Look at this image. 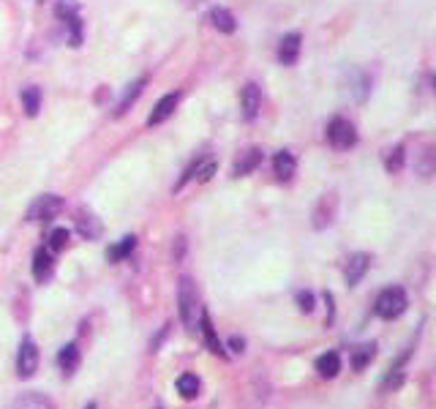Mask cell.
Instances as JSON below:
<instances>
[{
	"label": "cell",
	"instance_id": "cell-1",
	"mask_svg": "<svg viewBox=\"0 0 436 409\" xmlns=\"http://www.w3.org/2000/svg\"><path fill=\"white\" fill-rule=\"evenodd\" d=\"M178 300H180V319L188 331H194L199 325V295H197V284L191 282L188 276L180 279V289H178Z\"/></svg>",
	"mask_w": 436,
	"mask_h": 409
},
{
	"label": "cell",
	"instance_id": "cell-2",
	"mask_svg": "<svg viewBox=\"0 0 436 409\" xmlns=\"http://www.w3.org/2000/svg\"><path fill=\"white\" fill-rule=\"evenodd\" d=\"M407 306H409V300H407V292L401 286H387L377 298V314L382 319H398L407 311Z\"/></svg>",
	"mask_w": 436,
	"mask_h": 409
},
{
	"label": "cell",
	"instance_id": "cell-3",
	"mask_svg": "<svg viewBox=\"0 0 436 409\" xmlns=\"http://www.w3.org/2000/svg\"><path fill=\"white\" fill-rule=\"evenodd\" d=\"M328 139H330V145H333L335 151H349L358 142V131H355V126L349 120L333 118L330 126H328Z\"/></svg>",
	"mask_w": 436,
	"mask_h": 409
},
{
	"label": "cell",
	"instance_id": "cell-4",
	"mask_svg": "<svg viewBox=\"0 0 436 409\" xmlns=\"http://www.w3.org/2000/svg\"><path fill=\"white\" fill-rule=\"evenodd\" d=\"M63 210V200L57 194H41L36 197V202L27 207V219L30 221H50Z\"/></svg>",
	"mask_w": 436,
	"mask_h": 409
},
{
	"label": "cell",
	"instance_id": "cell-5",
	"mask_svg": "<svg viewBox=\"0 0 436 409\" xmlns=\"http://www.w3.org/2000/svg\"><path fill=\"white\" fill-rule=\"evenodd\" d=\"M36 368H38V347L33 338H25L20 344V355H17V374L22 380H30L36 374Z\"/></svg>",
	"mask_w": 436,
	"mask_h": 409
},
{
	"label": "cell",
	"instance_id": "cell-6",
	"mask_svg": "<svg viewBox=\"0 0 436 409\" xmlns=\"http://www.w3.org/2000/svg\"><path fill=\"white\" fill-rule=\"evenodd\" d=\"M55 14L60 20H66V25L71 27V47H79L82 44V20H79L77 14V6L69 3V0H60L57 8H55Z\"/></svg>",
	"mask_w": 436,
	"mask_h": 409
},
{
	"label": "cell",
	"instance_id": "cell-7",
	"mask_svg": "<svg viewBox=\"0 0 436 409\" xmlns=\"http://www.w3.org/2000/svg\"><path fill=\"white\" fill-rule=\"evenodd\" d=\"M178 104H180V93H167L161 102L155 104L153 112H150L148 126H161L164 120H169V118H172V112L178 109Z\"/></svg>",
	"mask_w": 436,
	"mask_h": 409
},
{
	"label": "cell",
	"instance_id": "cell-8",
	"mask_svg": "<svg viewBox=\"0 0 436 409\" xmlns=\"http://www.w3.org/2000/svg\"><path fill=\"white\" fill-rule=\"evenodd\" d=\"M335 194H325L319 204H316V210H314V227L316 230H325V227H330L333 224V216H335Z\"/></svg>",
	"mask_w": 436,
	"mask_h": 409
},
{
	"label": "cell",
	"instance_id": "cell-9",
	"mask_svg": "<svg viewBox=\"0 0 436 409\" xmlns=\"http://www.w3.org/2000/svg\"><path fill=\"white\" fill-rule=\"evenodd\" d=\"M300 33H289V36H283L281 44H279V60H281L283 66H292V63H297V57H300Z\"/></svg>",
	"mask_w": 436,
	"mask_h": 409
},
{
	"label": "cell",
	"instance_id": "cell-10",
	"mask_svg": "<svg viewBox=\"0 0 436 409\" xmlns=\"http://www.w3.org/2000/svg\"><path fill=\"white\" fill-rule=\"evenodd\" d=\"M259 164H262V151H259V148L246 151V153L234 161V167H232V178H246L248 172H254V169H257Z\"/></svg>",
	"mask_w": 436,
	"mask_h": 409
},
{
	"label": "cell",
	"instance_id": "cell-11",
	"mask_svg": "<svg viewBox=\"0 0 436 409\" xmlns=\"http://www.w3.org/2000/svg\"><path fill=\"white\" fill-rule=\"evenodd\" d=\"M240 99H243V118H246V120H254L259 106H262V90H259V85H254V82L246 85Z\"/></svg>",
	"mask_w": 436,
	"mask_h": 409
},
{
	"label": "cell",
	"instance_id": "cell-12",
	"mask_svg": "<svg viewBox=\"0 0 436 409\" xmlns=\"http://www.w3.org/2000/svg\"><path fill=\"white\" fill-rule=\"evenodd\" d=\"M52 270H55V262H52V254L47 249H38L36 254H33V279L38 284L50 282Z\"/></svg>",
	"mask_w": 436,
	"mask_h": 409
},
{
	"label": "cell",
	"instance_id": "cell-13",
	"mask_svg": "<svg viewBox=\"0 0 436 409\" xmlns=\"http://www.w3.org/2000/svg\"><path fill=\"white\" fill-rule=\"evenodd\" d=\"M199 331H202V335H205L207 349H210L213 355H221V358H227V352H224V344L218 341V335H216V328H213V322H210L207 311H202V314H199Z\"/></svg>",
	"mask_w": 436,
	"mask_h": 409
},
{
	"label": "cell",
	"instance_id": "cell-14",
	"mask_svg": "<svg viewBox=\"0 0 436 409\" xmlns=\"http://www.w3.org/2000/svg\"><path fill=\"white\" fill-rule=\"evenodd\" d=\"M368 265H371V256L368 254H352L349 256V262H346V284L349 286H355V284L365 276V270H368Z\"/></svg>",
	"mask_w": 436,
	"mask_h": 409
},
{
	"label": "cell",
	"instance_id": "cell-15",
	"mask_svg": "<svg viewBox=\"0 0 436 409\" xmlns=\"http://www.w3.org/2000/svg\"><path fill=\"white\" fill-rule=\"evenodd\" d=\"M273 169H276V178L279 180H292L295 169H297V161H295V155L289 151H281L273 158Z\"/></svg>",
	"mask_w": 436,
	"mask_h": 409
},
{
	"label": "cell",
	"instance_id": "cell-16",
	"mask_svg": "<svg viewBox=\"0 0 436 409\" xmlns=\"http://www.w3.org/2000/svg\"><path fill=\"white\" fill-rule=\"evenodd\" d=\"M57 366H60V371L66 374V377H71L74 371L79 368V349L77 344H66L63 349H60V355H57Z\"/></svg>",
	"mask_w": 436,
	"mask_h": 409
},
{
	"label": "cell",
	"instance_id": "cell-17",
	"mask_svg": "<svg viewBox=\"0 0 436 409\" xmlns=\"http://www.w3.org/2000/svg\"><path fill=\"white\" fill-rule=\"evenodd\" d=\"M316 371H319V377H325V380L338 377V371H341V358H338V352H325L322 358L316 360Z\"/></svg>",
	"mask_w": 436,
	"mask_h": 409
},
{
	"label": "cell",
	"instance_id": "cell-18",
	"mask_svg": "<svg viewBox=\"0 0 436 409\" xmlns=\"http://www.w3.org/2000/svg\"><path fill=\"white\" fill-rule=\"evenodd\" d=\"M145 85H148V79L139 77V79H136V82H134V85H129V88H126L123 99H120V104H118V109H115V115H118V118H120V115H123V112L129 109L131 104H134V102H136V99H139V93H142V88H145Z\"/></svg>",
	"mask_w": 436,
	"mask_h": 409
},
{
	"label": "cell",
	"instance_id": "cell-19",
	"mask_svg": "<svg viewBox=\"0 0 436 409\" xmlns=\"http://www.w3.org/2000/svg\"><path fill=\"white\" fill-rule=\"evenodd\" d=\"M14 409H55V407H52L50 398L41 396V393H25V396H20L14 401Z\"/></svg>",
	"mask_w": 436,
	"mask_h": 409
},
{
	"label": "cell",
	"instance_id": "cell-20",
	"mask_svg": "<svg viewBox=\"0 0 436 409\" xmlns=\"http://www.w3.org/2000/svg\"><path fill=\"white\" fill-rule=\"evenodd\" d=\"M178 390L185 401L197 398L199 396V377L197 374H183V377H178Z\"/></svg>",
	"mask_w": 436,
	"mask_h": 409
},
{
	"label": "cell",
	"instance_id": "cell-21",
	"mask_svg": "<svg viewBox=\"0 0 436 409\" xmlns=\"http://www.w3.org/2000/svg\"><path fill=\"white\" fill-rule=\"evenodd\" d=\"M210 22L216 30H221V33H234V17H232L227 8H213L210 11Z\"/></svg>",
	"mask_w": 436,
	"mask_h": 409
},
{
	"label": "cell",
	"instance_id": "cell-22",
	"mask_svg": "<svg viewBox=\"0 0 436 409\" xmlns=\"http://www.w3.org/2000/svg\"><path fill=\"white\" fill-rule=\"evenodd\" d=\"M134 246H136V237H134V235H126L118 246H112V249L106 251V259H109V262H120V259H126V256L134 251Z\"/></svg>",
	"mask_w": 436,
	"mask_h": 409
},
{
	"label": "cell",
	"instance_id": "cell-23",
	"mask_svg": "<svg viewBox=\"0 0 436 409\" xmlns=\"http://www.w3.org/2000/svg\"><path fill=\"white\" fill-rule=\"evenodd\" d=\"M22 104H25L27 115L36 118L38 109H41V90H38V88H25V90H22Z\"/></svg>",
	"mask_w": 436,
	"mask_h": 409
},
{
	"label": "cell",
	"instance_id": "cell-24",
	"mask_svg": "<svg viewBox=\"0 0 436 409\" xmlns=\"http://www.w3.org/2000/svg\"><path fill=\"white\" fill-rule=\"evenodd\" d=\"M404 148L398 145V148H393V151H387L385 155V169L390 172V175H395V172H401L404 169Z\"/></svg>",
	"mask_w": 436,
	"mask_h": 409
},
{
	"label": "cell",
	"instance_id": "cell-25",
	"mask_svg": "<svg viewBox=\"0 0 436 409\" xmlns=\"http://www.w3.org/2000/svg\"><path fill=\"white\" fill-rule=\"evenodd\" d=\"M374 355H377V344H363V347H358V352H355L352 366H355L358 371H363V368L368 366V360H374Z\"/></svg>",
	"mask_w": 436,
	"mask_h": 409
},
{
	"label": "cell",
	"instance_id": "cell-26",
	"mask_svg": "<svg viewBox=\"0 0 436 409\" xmlns=\"http://www.w3.org/2000/svg\"><path fill=\"white\" fill-rule=\"evenodd\" d=\"M79 232H82L87 240H96V237L101 235V224H99L93 216H82V219H79Z\"/></svg>",
	"mask_w": 436,
	"mask_h": 409
},
{
	"label": "cell",
	"instance_id": "cell-27",
	"mask_svg": "<svg viewBox=\"0 0 436 409\" xmlns=\"http://www.w3.org/2000/svg\"><path fill=\"white\" fill-rule=\"evenodd\" d=\"M69 230H63V227H57V230H52L50 235V249L52 251H60V249H66V243H69Z\"/></svg>",
	"mask_w": 436,
	"mask_h": 409
},
{
	"label": "cell",
	"instance_id": "cell-28",
	"mask_svg": "<svg viewBox=\"0 0 436 409\" xmlns=\"http://www.w3.org/2000/svg\"><path fill=\"white\" fill-rule=\"evenodd\" d=\"M297 306H300V311L311 314L314 311V295L311 292H297Z\"/></svg>",
	"mask_w": 436,
	"mask_h": 409
},
{
	"label": "cell",
	"instance_id": "cell-29",
	"mask_svg": "<svg viewBox=\"0 0 436 409\" xmlns=\"http://www.w3.org/2000/svg\"><path fill=\"white\" fill-rule=\"evenodd\" d=\"M230 347H232V352H243L246 341H243V338H237V335H232V338H230Z\"/></svg>",
	"mask_w": 436,
	"mask_h": 409
},
{
	"label": "cell",
	"instance_id": "cell-30",
	"mask_svg": "<svg viewBox=\"0 0 436 409\" xmlns=\"http://www.w3.org/2000/svg\"><path fill=\"white\" fill-rule=\"evenodd\" d=\"M85 409H99V407H96V404H87V407H85Z\"/></svg>",
	"mask_w": 436,
	"mask_h": 409
}]
</instances>
